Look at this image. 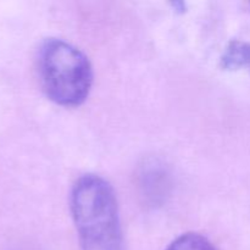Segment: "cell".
<instances>
[{"instance_id":"1","label":"cell","mask_w":250,"mask_h":250,"mask_svg":"<svg viewBox=\"0 0 250 250\" xmlns=\"http://www.w3.org/2000/svg\"><path fill=\"white\" fill-rule=\"evenodd\" d=\"M71 211L82 250H124L117 200L104 178H78L71 193Z\"/></svg>"},{"instance_id":"2","label":"cell","mask_w":250,"mask_h":250,"mask_svg":"<svg viewBox=\"0 0 250 250\" xmlns=\"http://www.w3.org/2000/svg\"><path fill=\"white\" fill-rule=\"evenodd\" d=\"M38 76L46 97L62 106H77L88 98L93 70L87 56L61 39L50 38L38 53Z\"/></svg>"},{"instance_id":"3","label":"cell","mask_w":250,"mask_h":250,"mask_svg":"<svg viewBox=\"0 0 250 250\" xmlns=\"http://www.w3.org/2000/svg\"><path fill=\"white\" fill-rule=\"evenodd\" d=\"M221 66L229 71L247 70L250 72V43L229 42L221 56Z\"/></svg>"},{"instance_id":"4","label":"cell","mask_w":250,"mask_h":250,"mask_svg":"<svg viewBox=\"0 0 250 250\" xmlns=\"http://www.w3.org/2000/svg\"><path fill=\"white\" fill-rule=\"evenodd\" d=\"M166 250H217L214 244L198 233H186L172 242Z\"/></svg>"}]
</instances>
